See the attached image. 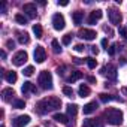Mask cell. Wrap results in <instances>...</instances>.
Returning a JSON list of instances; mask_svg holds the SVG:
<instances>
[{"instance_id":"obj_1","label":"cell","mask_w":127,"mask_h":127,"mask_svg":"<svg viewBox=\"0 0 127 127\" xmlns=\"http://www.w3.org/2000/svg\"><path fill=\"white\" fill-rule=\"evenodd\" d=\"M61 106V100L58 97H45L42 99L40 102L36 103V111L40 114V115H45L51 111H55Z\"/></svg>"},{"instance_id":"obj_2","label":"cell","mask_w":127,"mask_h":127,"mask_svg":"<svg viewBox=\"0 0 127 127\" xmlns=\"http://www.w3.org/2000/svg\"><path fill=\"white\" fill-rule=\"evenodd\" d=\"M105 118L112 126H121V123H123V112L120 109L109 108V109L105 111Z\"/></svg>"},{"instance_id":"obj_3","label":"cell","mask_w":127,"mask_h":127,"mask_svg":"<svg viewBox=\"0 0 127 127\" xmlns=\"http://www.w3.org/2000/svg\"><path fill=\"white\" fill-rule=\"evenodd\" d=\"M37 82L39 85L43 88V90H51L52 88V76L48 70H43L39 73V78H37Z\"/></svg>"},{"instance_id":"obj_4","label":"cell","mask_w":127,"mask_h":127,"mask_svg":"<svg viewBox=\"0 0 127 127\" xmlns=\"http://www.w3.org/2000/svg\"><path fill=\"white\" fill-rule=\"evenodd\" d=\"M27 58H29V55H27L26 51H18V52L12 57V63H14L15 66H23L24 63L27 61Z\"/></svg>"},{"instance_id":"obj_5","label":"cell","mask_w":127,"mask_h":127,"mask_svg":"<svg viewBox=\"0 0 127 127\" xmlns=\"http://www.w3.org/2000/svg\"><path fill=\"white\" fill-rule=\"evenodd\" d=\"M64 17H63L61 14H55L54 17H52V26H54V29L55 30H63L64 29Z\"/></svg>"},{"instance_id":"obj_6","label":"cell","mask_w":127,"mask_h":127,"mask_svg":"<svg viewBox=\"0 0 127 127\" xmlns=\"http://www.w3.org/2000/svg\"><path fill=\"white\" fill-rule=\"evenodd\" d=\"M23 12L27 14L29 18H36V14H37L36 5H34V3H26V5L23 6Z\"/></svg>"},{"instance_id":"obj_7","label":"cell","mask_w":127,"mask_h":127,"mask_svg":"<svg viewBox=\"0 0 127 127\" xmlns=\"http://www.w3.org/2000/svg\"><path fill=\"white\" fill-rule=\"evenodd\" d=\"M78 36H79L81 39H85V40H93L97 34H96L94 30H90V29H81L79 33H78Z\"/></svg>"},{"instance_id":"obj_8","label":"cell","mask_w":127,"mask_h":127,"mask_svg":"<svg viewBox=\"0 0 127 127\" xmlns=\"http://www.w3.org/2000/svg\"><path fill=\"white\" fill-rule=\"evenodd\" d=\"M34 60H36V63H43L45 61V58H46V52H45V48L43 46H36V49H34Z\"/></svg>"},{"instance_id":"obj_9","label":"cell","mask_w":127,"mask_h":127,"mask_svg":"<svg viewBox=\"0 0 127 127\" xmlns=\"http://www.w3.org/2000/svg\"><path fill=\"white\" fill-rule=\"evenodd\" d=\"M30 123V117L29 115H20L15 120H12V126L14 127H24Z\"/></svg>"},{"instance_id":"obj_10","label":"cell","mask_w":127,"mask_h":127,"mask_svg":"<svg viewBox=\"0 0 127 127\" xmlns=\"http://www.w3.org/2000/svg\"><path fill=\"white\" fill-rule=\"evenodd\" d=\"M108 15H109V21H111V24L120 26V23H121V14H120L117 9H109Z\"/></svg>"},{"instance_id":"obj_11","label":"cell","mask_w":127,"mask_h":127,"mask_svg":"<svg viewBox=\"0 0 127 127\" xmlns=\"http://www.w3.org/2000/svg\"><path fill=\"white\" fill-rule=\"evenodd\" d=\"M102 73H103L105 76L111 78V79H115V78H117V69H115L114 66H108V67H103V69H102Z\"/></svg>"},{"instance_id":"obj_12","label":"cell","mask_w":127,"mask_h":127,"mask_svg":"<svg viewBox=\"0 0 127 127\" xmlns=\"http://www.w3.org/2000/svg\"><path fill=\"white\" fill-rule=\"evenodd\" d=\"M102 11L100 9H97V11H93L91 14H90V17H88V24H96L100 18H102Z\"/></svg>"},{"instance_id":"obj_13","label":"cell","mask_w":127,"mask_h":127,"mask_svg":"<svg viewBox=\"0 0 127 127\" xmlns=\"http://www.w3.org/2000/svg\"><path fill=\"white\" fill-rule=\"evenodd\" d=\"M21 91L24 93V94H29V93H36L37 90H36V87H34V84H32V82H24L23 84V87H21Z\"/></svg>"},{"instance_id":"obj_14","label":"cell","mask_w":127,"mask_h":127,"mask_svg":"<svg viewBox=\"0 0 127 127\" xmlns=\"http://www.w3.org/2000/svg\"><path fill=\"white\" fill-rule=\"evenodd\" d=\"M14 96H15V91H14L12 88H5V90L2 91V99H3L5 102H11Z\"/></svg>"},{"instance_id":"obj_15","label":"cell","mask_w":127,"mask_h":127,"mask_svg":"<svg viewBox=\"0 0 127 127\" xmlns=\"http://www.w3.org/2000/svg\"><path fill=\"white\" fill-rule=\"evenodd\" d=\"M54 120H55L57 123L66 124V126H73V123H70V121L67 120V117H66V115H63V114H55V115H54Z\"/></svg>"},{"instance_id":"obj_16","label":"cell","mask_w":127,"mask_h":127,"mask_svg":"<svg viewBox=\"0 0 127 127\" xmlns=\"http://www.w3.org/2000/svg\"><path fill=\"white\" fill-rule=\"evenodd\" d=\"M82 109H84V114H87V115H88V114H93V112L97 109V103H96V102H90V103H87Z\"/></svg>"},{"instance_id":"obj_17","label":"cell","mask_w":127,"mask_h":127,"mask_svg":"<svg viewBox=\"0 0 127 127\" xmlns=\"http://www.w3.org/2000/svg\"><path fill=\"white\" fill-rule=\"evenodd\" d=\"M72 20H73V23L78 26V24H81L82 23V20H84V12H81V11H76V12H73L72 14Z\"/></svg>"},{"instance_id":"obj_18","label":"cell","mask_w":127,"mask_h":127,"mask_svg":"<svg viewBox=\"0 0 127 127\" xmlns=\"http://www.w3.org/2000/svg\"><path fill=\"white\" fill-rule=\"evenodd\" d=\"M17 72H14V70H9V72H6L5 73V79L9 82V84H14L15 81H17Z\"/></svg>"},{"instance_id":"obj_19","label":"cell","mask_w":127,"mask_h":127,"mask_svg":"<svg viewBox=\"0 0 127 127\" xmlns=\"http://www.w3.org/2000/svg\"><path fill=\"white\" fill-rule=\"evenodd\" d=\"M82 127H100V123H99L97 120L88 118V120H84V123H82Z\"/></svg>"},{"instance_id":"obj_20","label":"cell","mask_w":127,"mask_h":127,"mask_svg":"<svg viewBox=\"0 0 127 127\" xmlns=\"http://www.w3.org/2000/svg\"><path fill=\"white\" fill-rule=\"evenodd\" d=\"M81 78H82V72L75 70V72L70 73V76L67 78V81H69V82H75V81H78V79H81Z\"/></svg>"},{"instance_id":"obj_21","label":"cell","mask_w":127,"mask_h":127,"mask_svg":"<svg viewBox=\"0 0 127 127\" xmlns=\"http://www.w3.org/2000/svg\"><path fill=\"white\" fill-rule=\"evenodd\" d=\"M78 93H79V96L81 97H87V96H90V88L87 87V85H79V88H78Z\"/></svg>"},{"instance_id":"obj_22","label":"cell","mask_w":127,"mask_h":127,"mask_svg":"<svg viewBox=\"0 0 127 127\" xmlns=\"http://www.w3.org/2000/svg\"><path fill=\"white\" fill-rule=\"evenodd\" d=\"M17 34H18V42H20L21 45H24V43H29V40H30V39H29V34H27L26 32H24V33H20V32H18Z\"/></svg>"},{"instance_id":"obj_23","label":"cell","mask_w":127,"mask_h":127,"mask_svg":"<svg viewBox=\"0 0 127 127\" xmlns=\"http://www.w3.org/2000/svg\"><path fill=\"white\" fill-rule=\"evenodd\" d=\"M76 112H78V106H76L75 103L67 105V114H69L70 117H75V115H76Z\"/></svg>"},{"instance_id":"obj_24","label":"cell","mask_w":127,"mask_h":127,"mask_svg":"<svg viewBox=\"0 0 127 127\" xmlns=\"http://www.w3.org/2000/svg\"><path fill=\"white\" fill-rule=\"evenodd\" d=\"M100 100L103 102V103H106V102H111V100H121L120 97H112V96H109V94H100Z\"/></svg>"},{"instance_id":"obj_25","label":"cell","mask_w":127,"mask_h":127,"mask_svg":"<svg viewBox=\"0 0 127 127\" xmlns=\"http://www.w3.org/2000/svg\"><path fill=\"white\" fill-rule=\"evenodd\" d=\"M33 33L36 34L37 39H40V37H42V27H40L39 24H34V26H33Z\"/></svg>"},{"instance_id":"obj_26","label":"cell","mask_w":127,"mask_h":127,"mask_svg":"<svg viewBox=\"0 0 127 127\" xmlns=\"http://www.w3.org/2000/svg\"><path fill=\"white\" fill-rule=\"evenodd\" d=\"M14 108H17V109H23V108H26V102L24 100H20V99H17V100H14Z\"/></svg>"},{"instance_id":"obj_27","label":"cell","mask_w":127,"mask_h":127,"mask_svg":"<svg viewBox=\"0 0 127 127\" xmlns=\"http://www.w3.org/2000/svg\"><path fill=\"white\" fill-rule=\"evenodd\" d=\"M15 20H17V23H20V24H27V18H26L24 15H21V14L15 15Z\"/></svg>"},{"instance_id":"obj_28","label":"cell","mask_w":127,"mask_h":127,"mask_svg":"<svg viewBox=\"0 0 127 127\" xmlns=\"http://www.w3.org/2000/svg\"><path fill=\"white\" fill-rule=\"evenodd\" d=\"M52 49H54V52L55 54H58V52H61V48H60V43H58V40H52Z\"/></svg>"},{"instance_id":"obj_29","label":"cell","mask_w":127,"mask_h":127,"mask_svg":"<svg viewBox=\"0 0 127 127\" xmlns=\"http://www.w3.org/2000/svg\"><path fill=\"white\" fill-rule=\"evenodd\" d=\"M33 72H34V67H33V66H27V67L23 70V73H24L26 76H32V75H33Z\"/></svg>"},{"instance_id":"obj_30","label":"cell","mask_w":127,"mask_h":127,"mask_svg":"<svg viewBox=\"0 0 127 127\" xmlns=\"http://www.w3.org/2000/svg\"><path fill=\"white\" fill-rule=\"evenodd\" d=\"M87 64H88V67H90V69H94V67L97 66V61H96L94 58H91V57H90V58H87Z\"/></svg>"},{"instance_id":"obj_31","label":"cell","mask_w":127,"mask_h":127,"mask_svg":"<svg viewBox=\"0 0 127 127\" xmlns=\"http://www.w3.org/2000/svg\"><path fill=\"white\" fill-rule=\"evenodd\" d=\"M63 93H64L67 97H73V90L70 87H63Z\"/></svg>"},{"instance_id":"obj_32","label":"cell","mask_w":127,"mask_h":127,"mask_svg":"<svg viewBox=\"0 0 127 127\" xmlns=\"http://www.w3.org/2000/svg\"><path fill=\"white\" fill-rule=\"evenodd\" d=\"M72 42V34H64L63 36V45H69Z\"/></svg>"},{"instance_id":"obj_33","label":"cell","mask_w":127,"mask_h":127,"mask_svg":"<svg viewBox=\"0 0 127 127\" xmlns=\"http://www.w3.org/2000/svg\"><path fill=\"white\" fill-rule=\"evenodd\" d=\"M115 48H117V45H111V46L108 48V54H109V55H114V54H115Z\"/></svg>"},{"instance_id":"obj_34","label":"cell","mask_w":127,"mask_h":127,"mask_svg":"<svg viewBox=\"0 0 127 127\" xmlns=\"http://www.w3.org/2000/svg\"><path fill=\"white\" fill-rule=\"evenodd\" d=\"M120 34H121L123 37H127V30H126L124 27H121V29H120Z\"/></svg>"},{"instance_id":"obj_35","label":"cell","mask_w":127,"mask_h":127,"mask_svg":"<svg viewBox=\"0 0 127 127\" xmlns=\"http://www.w3.org/2000/svg\"><path fill=\"white\" fill-rule=\"evenodd\" d=\"M6 46H8L9 49H12V48L15 46V43H14V40H8V42H6Z\"/></svg>"},{"instance_id":"obj_36","label":"cell","mask_w":127,"mask_h":127,"mask_svg":"<svg viewBox=\"0 0 127 127\" xmlns=\"http://www.w3.org/2000/svg\"><path fill=\"white\" fill-rule=\"evenodd\" d=\"M75 51H79V52H81V51H84V46H82V45H76V46H75Z\"/></svg>"},{"instance_id":"obj_37","label":"cell","mask_w":127,"mask_h":127,"mask_svg":"<svg viewBox=\"0 0 127 127\" xmlns=\"http://www.w3.org/2000/svg\"><path fill=\"white\" fill-rule=\"evenodd\" d=\"M91 52L97 55V54H99V49H97V46H91Z\"/></svg>"},{"instance_id":"obj_38","label":"cell","mask_w":127,"mask_h":127,"mask_svg":"<svg viewBox=\"0 0 127 127\" xmlns=\"http://www.w3.org/2000/svg\"><path fill=\"white\" fill-rule=\"evenodd\" d=\"M58 5H60V6H67L69 3L66 2V0H63V2H58Z\"/></svg>"},{"instance_id":"obj_39","label":"cell","mask_w":127,"mask_h":127,"mask_svg":"<svg viewBox=\"0 0 127 127\" xmlns=\"http://www.w3.org/2000/svg\"><path fill=\"white\" fill-rule=\"evenodd\" d=\"M102 45H103V46H106V49H108V40H106V39H103V40H102Z\"/></svg>"},{"instance_id":"obj_40","label":"cell","mask_w":127,"mask_h":127,"mask_svg":"<svg viewBox=\"0 0 127 127\" xmlns=\"http://www.w3.org/2000/svg\"><path fill=\"white\" fill-rule=\"evenodd\" d=\"M73 61L76 63V64H81V63H82V60H79V58H73Z\"/></svg>"},{"instance_id":"obj_41","label":"cell","mask_w":127,"mask_h":127,"mask_svg":"<svg viewBox=\"0 0 127 127\" xmlns=\"http://www.w3.org/2000/svg\"><path fill=\"white\" fill-rule=\"evenodd\" d=\"M88 81H90V82H96V78H93V76H90V78H88Z\"/></svg>"},{"instance_id":"obj_42","label":"cell","mask_w":127,"mask_h":127,"mask_svg":"<svg viewBox=\"0 0 127 127\" xmlns=\"http://www.w3.org/2000/svg\"><path fill=\"white\" fill-rule=\"evenodd\" d=\"M5 9H6V5H5V3H2V12H5Z\"/></svg>"},{"instance_id":"obj_43","label":"cell","mask_w":127,"mask_h":127,"mask_svg":"<svg viewBox=\"0 0 127 127\" xmlns=\"http://www.w3.org/2000/svg\"><path fill=\"white\" fill-rule=\"evenodd\" d=\"M2 127H5V126H2Z\"/></svg>"}]
</instances>
